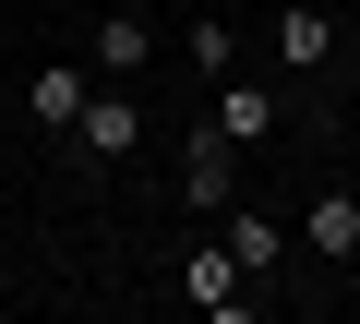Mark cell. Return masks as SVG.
Masks as SVG:
<instances>
[{"label":"cell","mask_w":360,"mask_h":324,"mask_svg":"<svg viewBox=\"0 0 360 324\" xmlns=\"http://www.w3.org/2000/svg\"><path fill=\"white\" fill-rule=\"evenodd\" d=\"M180 288H193V312H217V324H252V276H240V252L217 228L180 240Z\"/></svg>","instance_id":"1"},{"label":"cell","mask_w":360,"mask_h":324,"mask_svg":"<svg viewBox=\"0 0 360 324\" xmlns=\"http://www.w3.org/2000/svg\"><path fill=\"white\" fill-rule=\"evenodd\" d=\"M60 144L84 156V169H120V156H144V96H132V84H96V96H84V120H72Z\"/></svg>","instance_id":"2"},{"label":"cell","mask_w":360,"mask_h":324,"mask_svg":"<svg viewBox=\"0 0 360 324\" xmlns=\"http://www.w3.org/2000/svg\"><path fill=\"white\" fill-rule=\"evenodd\" d=\"M264 37H276V72H288V84H324V72H336V48H348L324 0H276V25H264Z\"/></svg>","instance_id":"3"},{"label":"cell","mask_w":360,"mask_h":324,"mask_svg":"<svg viewBox=\"0 0 360 324\" xmlns=\"http://www.w3.org/2000/svg\"><path fill=\"white\" fill-rule=\"evenodd\" d=\"M240 193V144L217 132V120H193V132H180V205H193V216H217Z\"/></svg>","instance_id":"4"},{"label":"cell","mask_w":360,"mask_h":324,"mask_svg":"<svg viewBox=\"0 0 360 324\" xmlns=\"http://www.w3.org/2000/svg\"><path fill=\"white\" fill-rule=\"evenodd\" d=\"M300 252H312L324 276H348V264H360V193H348V181H324V193L300 205Z\"/></svg>","instance_id":"5"},{"label":"cell","mask_w":360,"mask_h":324,"mask_svg":"<svg viewBox=\"0 0 360 324\" xmlns=\"http://www.w3.org/2000/svg\"><path fill=\"white\" fill-rule=\"evenodd\" d=\"M205 120L229 132V144H264L288 108H276V84H252V72H229V84H205Z\"/></svg>","instance_id":"6"},{"label":"cell","mask_w":360,"mask_h":324,"mask_svg":"<svg viewBox=\"0 0 360 324\" xmlns=\"http://www.w3.org/2000/svg\"><path fill=\"white\" fill-rule=\"evenodd\" d=\"M156 72V25L144 13H96V84H144Z\"/></svg>","instance_id":"7"},{"label":"cell","mask_w":360,"mask_h":324,"mask_svg":"<svg viewBox=\"0 0 360 324\" xmlns=\"http://www.w3.org/2000/svg\"><path fill=\"white\" fill-rule=\"evenodd\" d=\"M205 228H217V240H229V252H240V276H276V264H288V228H276V216H252V205H240V193H229V205H217V216H205Z\"/></svg>","instance_id":"8"},{"label":"cell","mask_w":360,"mask_h":324,"mask_svg":"<svg viewBox=\"0 0 360 324\" xmlns=\"http://www.w3.org/2000/svg\"><path fill=\"white\" fill-rule=\"evenodd\" d=\"M84 96H96V72H84V60H49V72L25 84V120H37V132H72Z\"/></svg>","instance_id":"9"},{"label":"cell","mask_w":360,"mask_h":324,"mask_svg":"<svg viewBox=\"0 0 360 324\" xmlns=\"http://www.w3.org/2000/svg\"><path fill=\"white\" fill-rule=\"evenodd\" d=\"M180 60H193V84H229V72H240V37H229V25L205 13L193 37H180Z\"/></svg>","instance_id":"10"}]
</instances>
